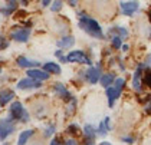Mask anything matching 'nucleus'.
<instances>
[{
    "label": "nucleus",
    "mask_w": 151,
    "mask_h": 145,
    "mask_svg": "<svg viewBox=\"0 0 151 145\" xmlns=\"http://www.w3.org/2000/svg\"><path fill=\"white\" fill-rule=\"evenodd\" d=\"M79 27H81L83 32L92 36L95 39H102L104 37V33H102V29L99 26V23L96 20H93L92 17L86 16L85 13H79Z\"/></svg>",
    "instance_id": "f257e3e1"
},
{
    "label": "nucleus",
    "mask_w": 151,
    "mask_h": 145,
    "mask_svg": "<svg viewBox=\"0 0 151 145\" xmlns=\"http://www.w3.org/2000/svg\"><path fill=\"white\" fill-rule=\"evenodd\" d=\"M10 116L13 119H19L22 122H27L29 121V113L26 112L23 105L20 102H13L10 105Z\"/></svg>",
    "instance_id": "f03ea898"
},
{
    "label": "nucleus",
    "mask_w": 151,
    "mask_h": 145,
    "mask_svg": "<svg viewBox=\"0 0 151 145\" xmlns=\"http://www.w3.org/2000/svg\"><path fill=\"white\" fill-rule=\"evenodd\" d=\"M14 132V123L10 118H4L0 121V139H6L10 134Z\"/></svg>",
    "instance_id": "7ed1b4c3"
},
{
    "label": "nucleus",
    "mask_w": 151,
    "mask_h": 145,
    "mask_svg": "<svg viewBox=\"0 0 151 145\" xmlns=\"http://www.w3.org/2000/svg\"><path fill=\"white\" fill-rule=\"evenodd\" d=\"M65 59H66V62H76V63H85V65H91L92 63L91 59L82 50H72Z\"/></svg>",
    "instance_id": "20e7f679"
},
{
    "label": "nucleus",
    "mask_w": 151,
    "mask_h": 145,
    "mask_svg": "<svg viewBox=\"0 0 151 145\" xmlns=\"http://www.w3.org/2000/svg\"><path fill=\"white\" fill-rule=\"evenodd\" d=\"M139 9L138 1H122L121 3V11L124 16H132Z\"/></svg>",
    "instance_id": "39448f33"
},
{
    "label": "nucleus",
    "mask_w": 151,
    "mask_h": 145,
    "mask_svg": "<svg viewBox=\"0 0 151 145\" xmlns=\"http://www.w3.org/2000/svg\"><path fill=\"white\" fill-rule=\"evenodd\" d=\"M42 83L39 80H35V79H30V78H26L22 79L17 82V89H22V90H27V89H36V88H40Z\"/></svg>",
    "instance_id": "423d86ee"
},
{
    "label": "nucleus",
    "mask_w": 151,
    "mask_h": 145,
    "mask_svg": "<svg viewBox=\"0 0 151 145\" xmlns=\"http://www.w3.org/2000/svg\"><path fill=\"white\" fill-rule=\"evenodd\" d=\"M85 76H86V80L89 82V83H92L95 85L98 80H99V76H101V72H99V69L95 66H91L86 72H85Z\"/></svg>",
    "instance_id": "0eeeda50"
},
{
    "label": "nucleus",
    "mask_w": 151,
    "mask_h": 145,
    "mask_svg": "<svg viewBox=\"0 0 151 145\" xmlns=\"http://www.w3.org/2000/svg\"><path fill=\"white\" fill-rule=\"evenodd\" d=\"M27 76L30 79H35V80H45L47 79L49 76V73H46L45 70H39V69H35V67H32V69H29L27 70Z\"/></svg>",
    "instance_id": "6e6552de"
},
{
    "label": "nucleus",
    "mask_w": 151,
    "mask_h": 145,
    "mask_svg": "<svg viewBox=\"0 0 151 145\" xmlns=\"http://www.w3.org/2000/svg\"><path fill=\"white\" fill-rule=\"evenodd\" d=\"M29 36H30V30L29 29H20L17 32H13L12 39L16 40V42H27Z\"/></svg>",
    "instance_id": "1a4fd4ad"
},
{
    "label": "nucleus",
    "mask_w": 151,
    "mask_h": 145,
    "mask_svg": "<svg viewBox=\"0 0 151 145\" xmlns=\"http://www.w3.org/2000/svg\"><path fill=\"white\" fill-rule=\"evenodd\" d=\"M55 93L56 95H59L62 99H65V100H70L72 99V95H70L69 92H68V89L62 85V83H55Z\"/></svg>",
    "instance_id": "9d476101"
},
{
    "label": "nucleus",
    "mask_w": 151,
    "mask_h": 145,
    "mask_svg": "<svg viewBox=\"0 0 151 145\" xmlns=\"http://www.w3.org/2000/svg\"><path fill=\"white\" fill-rule=\"evenodd\" d=\"M17 65L20 67H26V69H32V67H36L39 65V62L36 60H32V59H27L24 56H19L17 57Z\"/></svg>",
    "instance_id": "9b49d317"
},
{
    "label": "nucleus",
    "mask_w": 151,
    "mask_h": 145,
    "mask_svg": "<svg viewBox=\"0 0 151 145\" xmlns=\"http://www.w3.org/2000/svg\"><path fill=\"white\" fill-rule=\"evenodd\" d=\"M142 67H144V65H139L138 69H137V70H135V73H134V79H132V86H134V89H135V90H139V89H141Z\"/></svg>",
    "instance_id": "f8f14e48"
},
{
    "label": "nucleus",
    "mask_w": 151,
    "mask_h": 145,
    "mask_svg": "<svg viewBox=\"0 0 151 145\" xmlns=\"http://www.w3.org/2000/svg\"><path fill=\"white\" fill-rule=\"evenodd\" d=\"M13 96H14L13 90H9V89L1 90L0 92V106H4L6 103H9L13 99Z\"/></svg>",
    "instance_id": "ddd939ff"
},
{
    "label": "nucleus",
    "mask_w": 151,
    "mask_h": 145,
    "mask_svg": "<svg viewBox=\"0 0 151 145\" xmlns=\"http://www.w3.org/2000/svg\"><path fill=\"white\" fill-rule=\"evenodd\" d=\"M43 70L46 72V73H53V75H59L60 73V66H59L58 63H55V62H47L43 65Z\"/></svg>",
    "instance_id": "4468645a"
},
{
    "label": "nucleus",
    "mask_w": 151,
    "mask_h": 145,
    "mask_svg": "<svg viewBox=\"0 0 151 145\" xmlns=\"http://www.w3.org/2000/svg\"><path fill=\"white\" fill-rule=\"evenodd\" d=\"M99 80H101V85L104 88H108L109 85H112V82L115 80V75L114 73H105L102 76H99Z\"/></svg>",
    "instance_id": "2eb2a0df"
},
{
    "label": "nucleus",
    "mask_w": 151,
    "mask_h": 145,
    "mask_svg": "<svg viewBox=\"0 0 151 145\" xmlns=\"http://www.w3.org/2000/svg\"><path fill=\"white\" fill-rule=\"evenodd\" d=\"M106 96H108V102H109V106H114V102L115 99L119 98V93H116V90L111 86L106 88Z\"/></svg>",
    "instance_id": "dca6fc26"
},
{
    "label": "nucleus",
    "mask_w": 151,
    "mask_h": 145,
    "mask_svg": "<svg viewBox=\"0 0 151 145\" xmlns=\"http://www.w3.org/2000/svg\"><path fill=\"white\" fill-rule=\"evenodd\" d=\"M56 45H58L59 47H70V46L75 45V39H73L72 36H66V37H62L60 40H58Z\"/></svg>",
    "instance_id": "f3484780"
},
{
    "label": "nucleus",
    "mask_w": 151,
    "mask_h": 145,
    "mask_svg": "<svg viewBox=\"0 0 151 145\" xmlns=\"http://www.w3.org/2000/svg\"><path fill=\"white\" fill-rule=\"evenodd\" d=\"M32 135H33V131H32V129H26V131H23V132L20 134V136H19L17 145H24L26 142H27V139H29Z\"/></svg>",
    "instance_id": "a211bd4d"
},
{
    "label": "nucleus",
    "mask_w": 151,
    "mask_h": 145,
    "mask_svg": "<svg viewBox=\"0 0 151 145\" xmlns=\"http://www.w3.org/2000/svg\"><path fill=\"white\" fill-rule=\"evenodd\" d=\"M98 131H99V134H101V135H105L108 131H109V118H105V119H102V122L99 123Z\"/></svg>",
    "instance_id": "6ab92c4d"
},
{
    "label": "nucleus",
    "mask_w": 151,
    "mask_h": 145,
    "mask_svg": "<svg viewBox=\"0 0 151 145\" xmlns=\"http://www.w3.org/2000/svg\"><path fill=\"white\" fill-rule=\"evenodd\" d=\"M109 32H111V33H116V36H119L121 39H122V37H125V36H128V30L125 29V27H121V26L112 27Z\"/></svg>",
    "instance_id": "aec40b11"
},
{
    "label": "nucleus",
    "mask_w": 151,
    "mask_h": 145,
    "mask_svg": "<svg viewBox=\"0 0 151 145\" xmlns=\"http://www.w3.org/2000/svg\"><path fill=\"white\" fill-rule=\"evenodd\" d=\"M114 82H115V86H114V89L116 90V93H119V95H121V90H122L124 85H125V80H124L122 78H116Z\"/></svg>",
    "instance_id": "412c9836"
},
{
    "label": "nucleus",
    "mask_w": 151,
    "mask_h": 145,
    "mask_svg": "<svg viewBox=\"0 0 151 145\" xmlns=\"http://www.w3.org/2000/svg\"><path fill=\"white\" fill-rule=\"evenodd\" d=\"M83 134L86 135V138H92V139H95V131H93V128L91 125H86V126L83 128Z\"/></svg>",
    "instance_id": "4be33fe9"
},
{
    "label": "nucleus",
    "mask_w": 151,
    "mask_h": 145,
    "mask_svg": "<svg viewBox=\"0 0 151 145\" xmlns=\"http://www.w3.org/2000/svg\"><path fill=\"white\" fill-rule=\"evenodd\" d=\"M62 6H63V4H62V0H55V1H53V4L50 6V10L56 13V11H59L60 9H62Z\"/></svg>",
    "instance_id": "5701e85b"
},
{
    "label": "nucleus",
    "mask_w": 151,
    "mask_h": 145,
    "mask_svg": "<svg viewBox=\"0 0 151 145\" xmlns=\"http://www.w3.org/2000/svg\"><path fill=\"white\" fill-rule=\"evenodd\" d=\"M112 46H114L115 49H119V47L122 46V43H121V37H119V36H114V37H112Z\"/></svg>",
    "instance_id": "b1692460"
},
{
    "label": "nucleus",
    "mask_w": 151,
    "mask_h": 145,
    "mask_svg": "<svg viewBox=\"0 0 151 145\" xmlns=\"http://www.w3.org/2000/svg\"><path fill=\"white\" fill-rule=\"evenodd\" d=\"M0 11H1L4 16H9V14H12V13H13V10H12V9H9L7 6H6V7H0Z\"/></svg>",
    "instance_id": "393cba45"
},
{
    "label": "nucleus",
    "mask_w": 151,
    "mask_h": 145,
    "mask_svg": "<svg viewBox=\"0 0 151 145\" xmlns=\"http://www.w3.org/2000/svg\"><path fill=\"white\" fill-rule=\"evenodd\" d=\"M53 131H55V126H53V125H50L46 131H45V136H50V135L53 134Z\"/></svg>",
    "instance_id": "a878e982"
},
{
    "label": "nucleus",
    "mask_w": 151,
    "mask_h": 145,
    "mask_svg": "<svg viewBox=\"0 0 151 145\" xmlns=\"http://www.w3.org/2000/svg\"><path fill=\"white\" fill-rule=\"evenodd\" d=\"M78 126L76 125H70V126H68V132H72V134H76L78 132Z\"/></svg>",
    "instance_id": "bb28decb"
},
{
    "label": "nucleus",
    "mask_w": 151,
    "mask_h": 145,
    "mask_svg": "<svg viewBox=\"0 0 151 145\" xmlns=\"http://www.w3.org/2000/svg\"><path fill=\"white\" fill-rule=\"evenodd\" d=\"M144 75H145V79H144V83H145V85L148 86V85H150V72L147 70V72H145Z\"/></svg>",
    "instance_id": "cd10ccee"
},
{
    "label": "nucleus",
    "mask_w": 151,
    "mask_h": 145,
    "mask_svg": "<svg viewBox=\"0 0 151 145\" xmlns=\"http://www.w3.org/2000/svg\"><path fill=\"white\" fill-rule=\"evenodd\" d=\"M65 145H78V142L75 141V139H69V141H66Z\"/></svg>",
    "instance_id": "c85d7f7f"
},
{
    "label": "nucleus",
    "mask_w": 151,
    "mask_h": 145,
    "mask_svg": "<svg viewBox=\"0 0 151 145\" xmlns=\"http://www.w3.org/2000/svg\"><path fill=\"white\" fill-rule=\"evenodd\" d=\"M6 46H7V42H3V37H0V49H3Z\"/></svg>",
    "instance_id": "c756f323"
},
{
    "label": "nucleus",
    "mask_w": 151,
    "mask_h": 145,
    "mask_svg": "<svg viewBox=\"0 0 151 145\" xmlns=\"http://www.w3.org/2000/svg\"><path fill=\"white\" fill-rule=\"evenodd\" d=\"M68 3H69L70 6H76V3H78V0H68Z\"/></svg>",
    "instance_id": "7c9ffc66"
},
{
    "label": "nucleus",
    "mask_w": 151,
    "mask_h": 145,
    "mask_svg": "<svg viewBox=\"0 0 151 145\" xmlns=\"http://www.w3.org/2000/svg\"><path fill=\"white\" fill-rule=\"evenodd\" d=\"M50 1H52V0H42V4H43V6L46 7L47 4H50Z\"/></svg>",
    "instance_id": "2f4dec72"
},
{
    "label": "nucleus",
    "mask_w": 151,
    "mask_h": 145,
    "mask_svg": "<svg viewBox=\"0 0 151 145\" xmlns=\"http://www.w3.org/2000/svg\"><path fill=\"white\" fill-rule=\"evenodd\" d=\"M124 141L128 142V144H132V138H124Z\"/></svg>",
    "instance_id": "473e14b6"
},
{
    "label": "nucleus",
    "mask_w": 151,
    "mask_h": 145,
    "mask_svg": "<svg viewBox=\"0 0 151 145\" xmlns=\"http://www.w3.org/2000/svg\"><path fill=\"white\" fill-rule=\"evenodd\" d=\"M50 145H59L58 139H52V142H50Z\"/></svg>",
    "instance_id": "72a5a7b5"
},
{
    "label": "nucleus",
    "mask_w": 151,
    "mask_h": 145,
    "mask_svg": "<svg viewBox=\"0 0 151 145\" xmlns=\"http://www.w3.org/2000/svg\"><path fill=\"white\" fill-rule=\"evenodd\" d=\"M55 55L58 56V57H60V56H62V50H58V52H56V53H55Z\"/></svg>",
    "instance_id": "f704fd0d"
},
{
    "label": "nucleus",
    "mask_w": 151,
    "mask_h": 145,
    "mask_svg": "<svg viewBox=\"0 0 151 145\" xmlns=\"http://www.w3.org/2000/svg\"><path fill=\"white\" fill-rule=\"evenodd\" d=\"M121 47H122V50H124V52H127V50H128V46H127V45L121 46Z\"/></svg>",
    "instance_id": "c9c22d12"
},
{
    "label": "nucleus",
    "mask_w": 151,
    "mask_h": 145,
    "mask_svg": "<svg viewBox=\"0 0 151 145\" xmlns=\"http://www.w3.org/2000/svg\"><path fill=\"white\" fill-rule=\"evenodd\" d=\"M22 4H24V6L29 4V0H22Z\"/></svg>",
    "instance_id": "e433bc0d"
},
{
    "label": "nucleus",
    "mask_w": 151,
    "mask_h": 145,
    "mask_svg": "<svg viewBox=\"0 0 151 145\" xmlns=\"http://www.w3.org/2000/svg\"><path fill=\"white\" fill-rule=\"evenodd\" d=\"M99 145H111V144H109V142H101Z\"/></svg>",
    "instance_id": "4c0bfd02"
},
{
    "label": "nucleus",
    "mask_w": 151,
    "mask_h": 145,
    "mask_svg": "<svg viewBox=\"0 0 151 145\" xmlns=\"http://www.w3.org/2000/svg\"><path fill=\"white\" fill-rule=\"evenodd\" d=\"M0 73H1V69H0Z\"/></svg>",
    "instance_id": "58836bf2"
},
{
    "label": "nucleus",
    "mask_w": 151,
    "mask_h": 145,
    "mask_svg": "<svg viewBox=\"0 0 151 145\" xmlns=\"http://www.w3.org/2000/svg\"><path fill=\"white\" fill-rule=\"evenodd\" d=\"M7 1H9V0H7Z\"/></svg>",
    "instance_id": "ea45409f"
}]
</instances>
